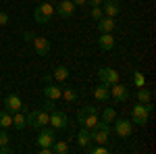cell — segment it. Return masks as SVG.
<instances>
[{"label": "cell", "instance_id": "8", "mask_svg": "<svg viewBox=\"0 0 156 154\" xmlns=\"http://www.w3.org/2000/svg\"><path fill=\"white\" fill-rule=\"evenodd\" d=\"M110 98L112 100H117V102H127L129 100V90H127V85H123V83H112L110 85Z\"/></svg>", "mask_w": 156, "mask_h": 154}, {"label": "cell", "instance_id": "13", "mask_svg": "<svg viewBox=\"0 0 156 154\" xmlns=\"http://www.w3.org/2000/svg\"><path fill=\"white\" fill-rule=\"evenodd\" d=\"M102 13L106 15V17H117L121 13V2L119 0H102Z\"/></svg>", "mask_w": 156, "mask_h": 154}, {"label": "cell", "instance_id": "35", "mask_svg": "<svg viewBox=\"0 0 156 154\" xmlns=\"http://www.w3.org/2000/svg\"><path fill=\"white\" fill-rule=\"evenodd\" d=\"M73 4H75V6H83L85 4V0H71Z\"/></svg>", "mask_w": 156, "mask_h": 154}, {"label": "cell", "instance_id": "24", "mask_svg": "<svg viewBox=\"0 0 156 154\" xmlns=\"http://www.w3.org/2000/svg\"><path fill=\"white\" fill-rule=\"evenodd\" d=\"M150 100H152V92H150V90H146V88H140V90H137V102L148 104Z\"/></svg>", "mask_w": 156, "mask_h": 154}, {"label": "cell", "instance_id": "9", "mask_svg": "<svg viewBox=\"0 0 156 154\" xmlns=\"http://www.w3.org/2000/svg\"><path fill=\"white\" fill-rule=\"evenodd\" d=\"M54 140H56V129L44 125V127L40 129V135H37V144H40V146H52Z\"/></svg>", "mask_w": 156, "mask_h": 154}, {"label": "cell", "instance_id": "15", "mask_svg": "<svg viewBox=\"0 0 156 154\" xmlns=\"http://www.w3.org/2000/svg\"><path fill=\"white\" fill-rule=\"evenodd\" d=\"M94 98L100 100V102L110 100V85H106V83H98L96 88H94Z\"/></svg>", "mask_w": 156, "mask_h": 154}, {"label": "cell", "instance_id": "27", "mask_svg": "<svg viewBox=\"0 0 156 154\" xmlns=\"http://www.w3.org/2000/svg\"><path fill=\"white\" fill-rule=\"evenodd\" d=\"M133 85L135 88H144L146 85V77L142 71H133Z\"/></svg>", "mask_w": 156, "mask_h": 154}, {"label": "cell", "instance_id": "11", "mask_svg": "<svg viewBox=\"0 0 156 154\" xmlns=\"http://www.w3.org/2000/svg\"><path fill=\"white\" fill-rule=\"evenodd\" d=\"M54 11L58 13L60 19H71L73 13H75V4L71 0H60L58 4H54Z\"/></svg>", "mask_w": 156, "mask_h": 154}, {"label": "cell", "instance_id": "36", "mask_svg": "<svg viewBox=\"0 0 156 154\" xmlns=\"http://www.w3.org/2000/svg\"><path fill=\"white\" fill-rule=\"evenodd\" d=\"M40 2H44V0H40Z\"/></svg>", "mask_w": 156, "mask_h": 154}, {"label": "cell", "instance_id": "18", "mask_svg": "<svg viewBox=\"0 0 156 154\" xmlns=\"http://www.w3.org/2000/svg\"><path fill=\"white\" fill-rule=\"evenodd\" d=\"M98 46L102 48L104 52H110L115 48V38H112V34H102V36L98 38Z\"/></svg>", "mask_w": 156, "mask_h": 154}, {"label": "cell", "instance_id": "32", "mask_svg": "<svg viewBox=\"0 0 156 154\" xmlns=\"http://www.w3.org/2000/svg\"><path fill=\"white\" fill-rule=\"evenodd\" d=\"M34 38H36L34 31H23V40L25 42H34Z\"/></svg>", "mask_w": 156, "mask_h": 154}, {"label": "cell", "instance_id": "2", "mask_svg": "<svg viewBox=\"0 0 156 154\" xmlns=\"http://www.w3.org/2000/svg\"><path fill=\"white\" fill-rule=\"evenodd\" d=\"M150 113H152V104H150V102H148V104L137 102V104L131 108V123L144 127L146 123H148V119H150Z\"/></svg>", "mask_w": 156, "mask_h": 154}, {"label": "cell", "instance_id": "20", "mask_svg": "<svg viewBox=\"0 0 156 154\" xmlns=\"http://www.w3.org/2000/svg\"><path fill=\"white\" fill-rule=\"evenodd\" d=\"M77 144L81 148H85L87 144H92V131L87 129V127H81V131L77 133Z\"/></svg>", "mask_w": 156, "mask_h": 154}, {"label": "cell", "instance_id": "16", "mask_svg": "<svg viewBox=\"0 0 156 154\" xmlns=\"http://www.w3.org/2000/svg\"><path fill=\"white\" fill-rule=\"evenodd\" d=\"M98 29L102 31V34H112V29H115V17H102V19H98Z\"/></svg>", "mask_w": 156, "mask_h": 154}, {"label": "cell", "instance_id": "6", "mask_svg": "<svg viewBox=\"0 0 156 154\" xmlns=\"http://www.w3.org/2000/svg\"><path fill=\"white\" fill-rule=\"evenodd\" d=\"M112 123H115V133L119 135L121 140H127V138L131 135V131H133L131 121H127V119H115Z\"/></svg>", "mask_w": 156, "mask_h": 154}, {"label": "cell", "instance_id": "33", "mask_svg": "<svg viewBox=\"0 0 156 154\" xmlns=\"http://www.w3.org/2000/svg\"><path fill=\"white\" fill-rule=\"evenodd\" d=\"M0 154H12L11 144H6V146H0Z\"/></svg>", "mask_w": 156, "mask_h": 154}, {"label": "cell", "instance_id": "10", "mask_svg": "<svg viewBox=\"0 0 156 154\" xmlns=\"http://www.w3.org/2000/svg\"><path fill=\"white\" fill-rule=\"evenodd\" d=\"M98 79H100V83L112 85V83L119 81V73L115 69H110V67H102V69H98Z\"/></svg>", "mask_w": 156, "mask_h": 154}, {"label": "cell", "instance_id": "34", "mask_svg": "<svg viewBox=\"0 0 156 154\" xmlns=\"http://www.w3.org/2000/svg\"><path fill=\"white\" fill-rule=\"evenodd\" d=\"M85 4H90V6H100L102 0H85Z\"/></svg>", "mask_w": 156, "mask_h": 154}, {"label": "cell", "instance_id": "12", "mask_svg": "<svg viewBox=\"0 0 156 154\" xmlns=\"http://www.w3.org/2000/svg\"><path fill=\"white\" fill-rule=\"evenodd\" d=\"M21 106H23V102H21V98L17 94H9L6 98H4V110L6 113H17V110H21Z\"/></svg>", "mask_w": 156, "mask_h": 154}, {"label": "cell", "instance_id": "25", "mask_svg": "<svg viewBox=\"0 0 156 154\" xmlns=\"http://www.w3.org/2000/svg\"><path fill=\"white\" fill-rule=\"evenodd\" d=\"M60 96H62L67 102H75V100H77V90H75V88H62V94Z\"/></svg>", "mask_w": 156, "mask_h": 154}, {"label": "cell", "instance_id": "3", "mask_svg": "<svg viewBox=\"0 0 156 154\" xmlns=\"http://www.w3.org/2000/svg\"><path fill=\"white\" fill-rule=\"evenodd\" d=\"M92 142L94 144H108L110 142V123H104L98 119V123L92 127Z\"/></svg>", "mask_w": 156, "mask_h": 154}, {"label": "cell", "instance_id": "14", "mask_svg": "<svg viewBox=\"0 0 156 154\" xmlns=\"http://www.w3.org/2000/svg\"><path fill=\"white\" fill-rule=\"evenodd\" d=\"M34 48H36V54H37V56H48V52H50V40L36 36V38H34Z\"/></svg>", "mask_w": 156, "mask_h": 154}, {"label": "cell", "instance_id": "5", "mask_svg": "<svg viewBox=\"0 0 156 154\" xmlns=\"http://www.w3.org/2000/svg\"><path fill=\"white\" fill-rule=\"evenodd\" d=\"M25 117H27V125L34 127V129H42L44 125L50 123V113H46L44 108L42 110H29Z\"/></svg>", "mask_w": 156, "mask_h": 154}, {"label": "cell", "instance_id": "19", "mask_svg": "<svg viewBox=\"0 0 156 154\" xmlns=\"http://www.w3.org/2000/svg\"><path fill=\"white\" fill-rule=\"evenodd\" d=\"M60 94H62V88H60V85H52V83H48V85L44 88V98L56 100V98H60Z\"/></svg>", "mask_w": 156, "mask_h": 154}, {"label": "cell", "instance_id": "28", "mask_svg": "<svg viewBox=\"0 0 156 154\" xmlns=\"http://www.w3.org/2000/svg\"><path fill=\"white\" fill-rule=\"evenodd\" d=\"M90 17H92L94 21H98V19H102V17H104V13H102V9H100V6H92V11H90Z\"/></svg>", "mask_w": 156, "mask_h": 154}, {"label": "cell", "instance_id": "22", "mask_svg": "<svg viewBox=\"0 0 156 154\" xmlns=\"http://www.w3.org/2000/svg\"><path fill=\"white\" fill-rule=\"evenodd\" d=\"M12 127V115L6 110H0V129H9Z\"/></svg>", "mask_w": 156, "mask_h": 154}, {"label": "cell", "instance_id": "4", "mask_svg": "<svg viewBox=\"0 0 156 154\" xmlns=\"http://www.w3.org/2000/svg\"><path fill=\"white\" fill-rule=\"evenodd\" d=\"M52 15H54V4H50V2H40L36 6V11H34V19H36L37 25H46L50 23V19H52Z\"/></svg>", "mask_w": 156, "mask_h": 154}, {"label": "cell", "instance_id": "29", "mask_svg": "<svg viewBox=\"0 0 156 154\" xmlns=\"http://www.w3.org/2000/svg\"><path fill=\"white\" fill-rule=\"evenodd\" d=\"M6 144H11V138L4 129H0V146H6Z\"/></svg>", "mask_w": 156, "mask_h": 154}, {"label": "cell", "instance_id": "1", "mask_svg": "<svg viewBox=\"0 0 156 154\" xmlns=\"http://www.w3.org/2000/svg\"><path fill=\"white\" fill-rule=\"evenodd\" d=\"M98 115H100L98 106H94V104H87V106H83V108H79V110H77V121L81 123V127L92 129V127L98 123Z\"/></svg>", "mask_w": 156, "mask_h": 154}, {"label": "cell", "instance_id": "30", "mask_svg": "<svg viewBox=\"0 0 156 154\" xmlns=\"http://www.w3.org/2000/svg\"><path fill=\"white\" fill-rule=\"evenodd\" d=\"M54 100H50V98H46V102H44V110H46V113H52V110H54Z\"/></svg>", "mask_w": 156, "mask_h": 154}, {"label": "cell", "instance_id": "21", "mask_svg": "<svg viewBox=\"0 0 156 154\" xmlns=\"http://www.w3.org/2000/svg\"><path fill=\"white\" fill-rule=\"evenodd\" d=\"M50 148H52V154H67L69 152V144L62 142V140H54Z\"/></svg>", "mask_w": 156, "mask_h": 154}, {"label": "cell", "instance_id": "31", "mask_svg": "<svg viewBox=\"0 0 156 154\" xmlns=\"http://www.w3.org/2000/svg\"><path fill=\"white\" fill-rule=\"evenodd\" d=\"M6 23H9V13L0 11V27H4Z\"/></svg>", "mask_w": 156, "mask_h": 154}, {"label": "cell", "instance_id": "26", "mask_svg": "<svg viewBox=\"0 0 156 154\" xmlns=\"http://www.w3.org/2000/svg\"><path fill=\"white\" fill-rule=\"evenodd\" d=\"M115 119H117V113H115V108H104V110H102V119H100V121H104V123H112V121H115Z\"/></svg>", "mask_w": 156, "mask_h": 154}, {"label": "cell", "instance_id": "7", "mask_svg": "<svg viewBox=\"0 0 156 154\" xmlns=\"http://www.w3.org/2000/svg\"><path fill=\"white\" fill-rule=\"evenodd\" d=\"M50 123H52V127H54L56 131L69 127V119H67V115H65L62 110H58V108H54V110L50 113Z\"/></svg>", "mask_w": 156, "mask_h": 154}, {"label": "cell", "instance_id": "23", "mask_svg": "<svg viewBox=\"0 0 156 154\" xmlns=\"http://www.w3.org/2000/svg\"><path fill=\"white\" fill-rule=\"evenodd\" d=\"M54 79H56V81H67V79H69V69H67V67H62V65H60V67H56V69H54Z\"/></svg>", "mask_w": 156, "mask_h": 154}, {"label": "cell", "instance_id": "17", "mask_svg": "<svg viewBox=\"0 0 156 154\" xmlns=\"http://www.w3.org/2000/svg\"><path fill=\"white\" fill-rule=\"evenodd\" d=\"M12 127L15 129H25L27 127V117H25V110L21 108V110H17V113H12Z\"/></svg>", "mask_w": 156, "mask_h": 154}]
</instances>
